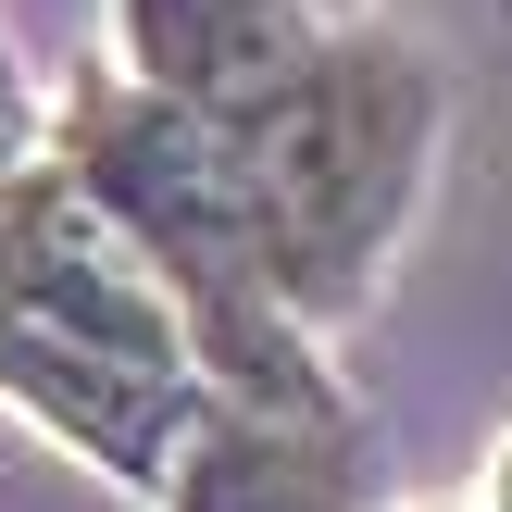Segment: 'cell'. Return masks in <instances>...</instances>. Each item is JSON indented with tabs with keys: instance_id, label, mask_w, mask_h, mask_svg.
I'll return each instance as SVG.
<instances>
[{
	"instance_id": "7a4b0ae2",
	"label": "cell",
	"mask_w": 512,
	"mask_h": 512,
	"mask_svg": "<svg viewBox=\"0 0 512 512\" xmlns=\"http://www.w3.org/2000/svg\"><path fill=\"white\" fill-rule=\"evenodd\" d=\"M0 413L138 500L163 488L175 438L213 413L175 288L113 238V213L50 150L0 175Z\"/></svg>"
},
{
	"instance_id": "9c48e42d",
	"label": "cell",
	"mask_w": 512,
	"mask_h": 512,
	"mask_svg": "<svg viewBox=\"0 0 512 512\" xmlns=\"http://www.w3.org/2000/svg\"><path fill=\"white\" fill-rule=\"evenodd\" d=\"M413 512H475V500H413Z\"/></svg>"
},
{
	"instance_id": "6da1fadb",
	"label": "cell",
	"mask_w": 512,
	"mask_h": 512,
	"mask_svg": "<svg viewBox=\"0 0 512 512\" xmlns=\"http://www.w3.org/2000/svg\"><path fill=\"white\" fill-rule=\"evenodd\" d=\"M50 163H63L75 188L113 213V238L175 288L213 400H250V413H288V425H350V388H338V363H325L338 338H313L300 300H288V275H275L238 125L188 113V100L138 88V75H113V63H75L63 88H50Z\"/></svg>"
},
{
	"instance_id": "3957f363",
	"label": "cell",
	"mask_w": 512,
	"mask_h": 512,
	"mask_svg": "<svg viewBox=\"0 0 512 512\" xmlns=\"http://www.w3.org/2000/svg\"><path fill=\"white\" fill-rule=\"evenodd\" d=\"M438 150H450V63L388 25H325L313 63L263 113H238L250 200H263L275 275L313 338L375 313L388 263L413 250L425 200H438Z\"/></svg>"
},
{
	"instance_id": "277c9868",
	"label": "cell",
	"mask_w": 512,
	"mask_h": 512,
	"mask_svg": "<svg viewBox=\"0 0 512 512\" xmlns=\"http://www.w3.org/2000/svg\"><path fill=\"white\" fill-rule=\"evenodd\" d=\"M325 0H113V75L238 125L325 50Z\"/></svg>"
},
{
	"instance_id": "ba28073f",
	"label": "cell",
	"mask_w": 512,
	"mask_h": 512,
	"mask_svg": "<svg viewBox=\"0 0 512 512\" xmlns=\"http://www.w3.org/2000/svg\"><path fill=\"white\" fill-rule=\"evenodd\" d=\"M325 13H338V25H363V13H375V0H325Z\"/></svg>"
},
{
	"instance_id": "5b68a950",
	"label": "cell",
	"mask_w": 512,
	"mask_h": 512,
	"mask_svg": "<svg viewBox=\"0 0 512 512\" xmlns=\"http://www.w3.org/2000/svg\"><path fill=\"white\" fill-rule=\"evenodd\" d=\"M150 512H363V463H350V425H288L250 400H213L175 438Z\"/></svg>"
},
{
	"instance_id": "8992f818",
	"label": "cell",
	"mask_w": 512,
	"mask_h": 512,
	"mask_svg": "<svg viewBox=\"0 0 512 512\" xmlns=\"http://www.w3.org/2000/svg\"><path fill=\"white\" fill-rule=\"evenodd\" d=\"M50 150V100L25 88V63H13V38H0V175H25Z\"/></svg>"
},
{
	"instance_id": "52a82bcc",
	"label": "cell",
	"mask_w": 512,
	"mask_h": 512,
	"mask_svg": "<svg viewBox=\"0 0 512 512\" xmlns=\"http://www.w3.org/2000/svg\"><path fill=\"white\" fill-rule=\"evenodd\" d=\"M475 512H512V425L488 438V488H475Z\"/></svg>"
}]
</instances>
